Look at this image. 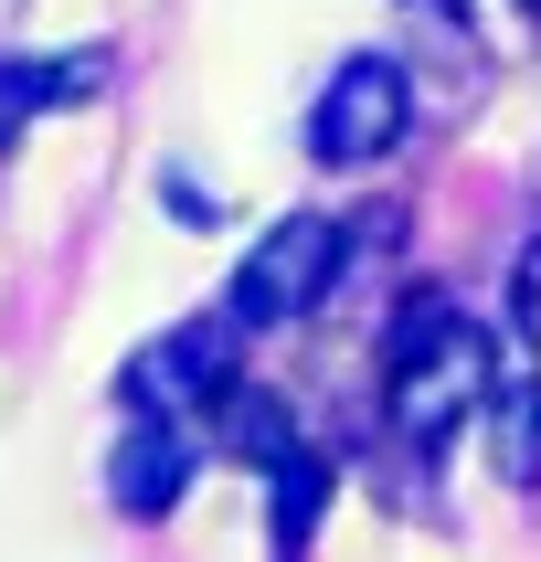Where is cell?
<instances>
[{
    "instance_id": "obj_6",
    "label": "cell",
    "mask_w": 541,
    "mask_h": 562,
    "mask_svg": "<svg viewBox=\"0 0 541 562\" xmlns=\"http://www.w3.org/2000/svg\"><path fill=\"white\" fill-rule=\"evenodd\" d=\"M213 436L245 457V468H277V457H297V425H286V404L266 393V382H223L213 393Z\"/></svg>"
},
{
    "instance_id": "obj_1",
    "label": "cell",
    "mask_w": 541,
    "mask_h": 562,
    "mask_svg": "<svg viewBox=\"0 0 541 562\" xmlns=\"http://www.w3.org/2000/svg\"><path fill=\"white\" fill-rule=\"evenodd\" d=\"M488 329H477L457 297H414L382 340V404L414 446H446L467 414H488Z\"/></svg>"
},
{
    "instance_id": "obj_4",
    "label": "cell",
    "mask_w": 541,
    "mask_h": 562,
    "mask_svg": "<svg viewBox=\"0 0 541 562\" xmlns=\"http://www.w3.org/2000/svg\"><path fill=\"white\" fill-rule=\"evenodd\" d=\"M234 318H191V329H170V340H149L138 361L117 372V404L127 414H149V425H181L191 404L213 414V393L234 382Z\"/></svg>"
},
{
    "instance_id": "obj_11",
    "label": "cell",
    "mask_w": 541,
    "mask_h": 562,
    "mask_svg": "<svg viewBox=\"0 0 541 562\" xmlns=\"http://www.w3.org/2000/svg\"><path fill=\"white\" fill-rule=\"evenodd\" d=\"M520 11H531V22H541V0H520Z\"/></svg>"
},
{
    "instance_id": "obj_5",
    "label": "cell",
    "mask_w": 541,
    "mask_h": 562,
    "mask_svg": "<svg viewBox=\"0 0 541 562\" xmlns=\"http://www.w3.org/2000/svg\"><path fill=\"white\" fill-rule=\"evenodd\" d=\"M191 488V425H149V414H127L117 457H106V499L127 520H159V509Z\"/></svg>"
},
{
    "instance_id": "obj_3",
    "label": "cell",
    "mask_w": 541,
    "mask_h": 562,
    "mask_svg": "<svg viewBox=\"0 0 541 562\" xmlns=\"http://www.w3.org/2000/svg\"><path fill=\"white\" fill-rule=\"evenodd\" d=\"M404 127H414V75L393 54H350L340 75L318 86V106H308V159L361 170V159H382Z\"/></svg>"
},
{
    "instance_id": "obj_9",
    "label": "cell",
    "mask_w": 541,
    "mask_h": 562,
    "mask_svg": "<svg viewBox=\"0 0 541 562\" xmlns=\"http://www.w3.org/2000/svg\"><path fill=\"white\" fill-rule=\"evenodd\" d=\"M509 318H520V340H541V245L520 255V277H509Z\"/></svg>"
},
{
    "instance_id": "obj_8",
    "label": "cell",
    "mask_w": 541,
    "mask_h": 562,
    "mask_svg": "<svg viewBox=\"0 0 541 562\" xmlns=\"http://www.w3.org/2000/svg\"><path fill=\"white\" fill-rule=\"evenodd\" d=\"M266 488H277V509H266V531H277V562H297L308 552V531H318V509H329V457H277L266 468Z\"/></svg>"
},
{
    "instance_id": "obj_10",
    "label": "cell",
    "mask_w": 541,
    "mask_h": 562,
    "mask_svg": "<svg viewBox=\"0 0 541 562\" xmlns=\"http://www.w3.org/2000/svg\"><path fill=\"white\" fill-rule=\"evenodd\" d=\"M159 202H170V213H181V223H213V191L191 181V170H170V181H159Z\"/></svg>"
},
{
    "instance_id": "obj_7",
    "label": "cell",
    "mask_w": 541,
    "mask_h": 562,
    "mask_svg": "<svg viewBox=\"0 0 541 562\" xmlns=\"http://www.w3.org/2000/svg\"><path fill=\"white\" fill-rule=\"evenodd\" d=\"M488 457H499L509 488H541V372L488 393Z\"/></svg>"
},
{
    "instance_id": "obj_12",
    "label": "cell",
    "mask_w": 541,
    "mask_h": 562,
    "mask_svg": "<svg viewBox=\"0 0 541 562\" xmlns=\"http://www.w3.org/2000/svg\"><path fill=\"white\" fill-rule=\"evenodd\" d=\"M436 11H446V0H436Z\"/></svg>"
},
{
    "instance_id": "obj_2",
    "label": "cell",
    "mask_w": 541,
    "mask_h": 562,
    "mask_svg": "<svg viewBox=\"0 0 541 562\" xmlns=\"http://www.w3.org/2000/svg\"><path fill=\"white\" fill-rule=\"evenodd\" d=\"M340 255H350V234L329 213H286V223H266L245 245V266H234V286H223V318L234 329H286V318H308L329 286H340Z\"/></svg>"
}]
</instances>
